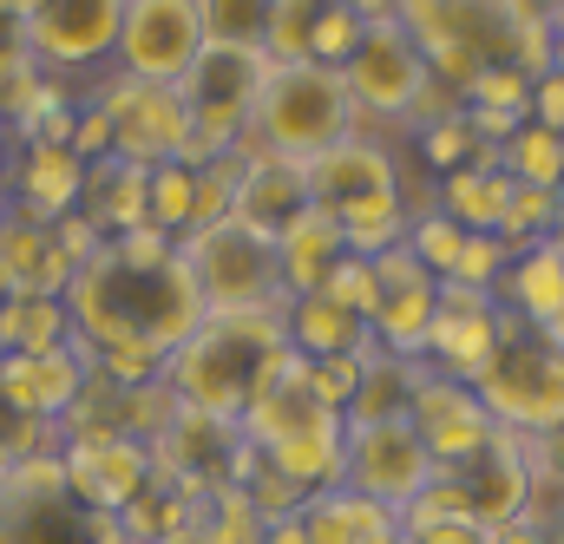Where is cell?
Listing matches in <instances>:
<instances>
[{
	"mask_svg": "<svg viewBox=\"0 0 564 544\" xmlns=\"http://www.w3.org/2000/svg\"><path fill=\"white\" fill-rule=\"evenodd\" d=\"M144 184H151V171L132 164V157H93L86 164V184H79V217L106 243L126 237V230H139L144 224Z\"/></svg>",
	"mask_w": 564,
	"mask_h": 544,
	"instance_id": "obj_25",
	"label": "cell"
},
{
	"mask_svg": "<svg viewBox=\"0 0 564 544\" xmlns=\"http://www.w3.org/2000/svg\"><path fill=\"white\" fill-rule=\"evenodd\" d=\"M401 544H408V538H401Z\"/></svg>",
	"mask_w": 564,
	"mask_h": 544,
	"instance_id": "obj_55",
	"label": "cell"
},
{
	"mask_svg": "<svg viewBox=\"0 0 564 544\" xmlns=\"http://www.w3.org/2000/svg\"><path fill=\"white\" fill-rule=\"evenodd\" d=\"M361 13L355 7H341V0H322V13H315V40H308V59H322V66H348L355 59V46H361Z\"/></svg>",
	"mask_w": 564,
	"mask_h": 544,
	"instance_id": "obj_39",
	"label": "cell"
},
{
	"mask_svg": "<svg viewBox=\"0 0 564 544\" xmlns=\"http://www.w3.org/2000/svg\"><path fill=\"white\" fill-rule=\"evenodd\" d=\"M0 270L13 282V295H59V302H66L73 275H79L66 263L53 224L46 217H26V210H7L0 217Z\"/></svg>",
	"mask_w": 564,
	"mask_h": 544,
	"instance_id": "obj_20",
	"label": "cell"
},
{
	"mask_svg": "<svg viewBox=\"0 0 564 544\" xmlns=\"http://www.w3.org/2000/svg\"><path fill=\"white\" fill-rule=\"evenodd\" d=\"M263 459L276 466L289 486H302L308 499H315V492H335L341 472H348V426H341V413H335V420H322V426H308V433L270 446Z\"/></svg>",
	"mask_w": 564,
	"mask_h": 544,
	"instance_id": "obj_29",
	"label": "cell"
},
{
	"mask_svg": "<svg viewBox=\"0 0 564 544\" xmlns=\"http://www.w3.org/2000/svg\"><path fill=\"white\" fill-rule=\"evenodd\" d=\"M408 420H414V433L426 439V453H433L440 472H446V466H466V459L499 433L492 413L479 407V394H473L466 381H446V374H433V368H426L421 388H414Z\"/></svg>",
	"mask_w": 564,
	"mask_h": 544,
	"instance_id": "obj_18",
	"label": "cell"
},
{
	"mask_svg": "<svg viewBox=\"0 0 564 544\" xmlns=\"http://www.w3.org/2000/svg\"><path fill=\"white\" fill-rule=\"evenodd\" d=\"M473 394L492 413V426H506L519 439H539L564 420V355L539 328H525L512 308H499V355L486 361Z\"/></svg>",
	"mask_w": 564,
	"mask_h": 544,
	"instance_id": "obj_5",
	"label": "cell"
},
{
	"mask_svg": "<svg viewBox=\"0 0 564 544\" xmlns=\"http://www.w3.org/2000/svg\"><path fill=\"white\" fill-rule=\"evenodd\" d=\"M144 224L164 230L171 243L197 230V171L191 164H151V184H144Z\"/></svg>",
	"mask_w": 564,
	"mask_h": 544,
	"instance_id": "obj_34",
	"label": "cell"
},
{
	"mask_svg": "<svg viewBox=\"0 0 564 544\" xmlns=\"http://www.w3.org/2000/svg\"><path fill=\"white\" fill-rule=\"evenodd\" d=\"M499 308H512L525 328H545L564 308V257H558L552 237L532 243V250H519L506 263V275H499Z\"/></svg>",
	"mask_w": 564,
	"mask_h": 544,
	"instance_id": "obj_28",
	"label": "cell"
},
{
	"mask_svg": "<svg viewBox=\"0 0 564 544\" xmlns=\"http://www.w3.org/2000/svg\"><path fill=\"white\" fill-rule=\"evenodd\" d=\"M79 184H86V157H73L66 144H20V157L7 164L13 210L46 217V224L79 210Z\"/></svg>",
	"mask_w": 564,
	"mask_h": 544,
	"instance_id": "obj_21",
	"label": "cell"
},
{
	"mask_svg": "<svg viewBox=\"0 0 564 544\" xmlns=\"http://www.w3.org/2000/svg\"><path fill=\"white\" fill-rule=\"evenodd\" d=\"M466 106H492V112H519V119H532V79L512 73V66H486V73L473 79Z\"/></svg>",
	"mask_w": 564,
	"mask_h": 544,
	"instance_id": "obj_44",
	"label": "cell"
},
{
	"mask_svg": "<svg viewBox=\"0 0 564 544\" xmlns=\"http://www.w3.org/2000/svg\"><path fill=\"white\" fill-rule=\"evenodd\" d=\"M295 361L282 308H237V315H204L191 341L164 361L171 401L210 420H243V407Z\"/></svg>",
	"mask_w": 564,
	"mask_h": 544,
	"instance_id": "obj_3",
	"label": "cell"
},
{
	"mask_svg": "<svg viewBox=\"0 0 564 544\" xmlns=\"http://www.w3.org/2000/svg\"><path fill=\"white\" fill-rule=\"evenodd\" d=\"M433 479H440V466H433V453L408 413L375 420V426H348V472H341L348 492H361L388 512H408Z\"/></svg>",
	"mask_w": 564,
	"mask_h": 544,
	"instance_id": "obj_8",
	"label": "cell"
},
{
	"mask_svg": "<svg viewBox=\"0 0 564 544\" xmlns=\"http://www.w3.org/2000/svg\"><path fill=\"white\" fill-rule=\"evenodd\" d=\"M270 13H276V0H197L204 46H257V53H263Z\"/></svg>",
	"mask_w": 564,
	"mask_h": 544,
	"instance_id": "obj_36",
	"label": "cell"
},
{
	"mask_svg": "<svg viewBox=\"0 0 564 544\" xmlns=\"http://www.w3.org/2000/svg\"><path fill=\"white\" fill-rule=\"evenodd\" d=\"M408 250L421 257L426 275H453V263H459V250H466V230L453 224V217H440V210H414L408 217Z\"/></svg>",
	"mask_w": 564,
	"mask_h": 544,
	"instance_id": "obj_37",
	"label": "cell"
},
{
	"mask_svg": "<svg viewBox=\"0 0 564 544\" xmlns=\"http://www.w3.org/2000/svg\"><path fill=\"white\" fill-rule=\"evenodd\" d=\"M73 315L59 295H7L0 308V355H53L73 348Z\"/></svg>",
	"mask_w": 564,
	"mask_h": 544,
	"instance_id": "obj_31",
	"label": "cell"
},
{
	"mask_svg": "<svg viewBox=\"0 0 564 544\" xmlns=\"http://www.w3.org/2000/svg\"><path fill=\"white\" fill-rule=\"evenodd\" d=\"M13 210V191H7V171H0V217Z\"/></svg>",
	"mask_w": 564,
	"mask_h": 544,
	"instance_id": "obj_51",
	"label": "cell"
},
{
	"mask_svg": "<svg viewBox=\"0 0 564 544\" xmlns=\"http://www.w3.org/2000/svg\"><path fill=\"white\" fill-rule=\"evenodd\" d=\"M401 26L426 53V73L459 99L486 66H512L525 79L552 73V13L532 0H408Z\"/></svg>",
	"mask_w": 564,
	"mask_h": 544,
	"instance_id": "obj_2",
	"label": "cell"
},
{
	"mask_svg": "<svg viewBox=\"0 0 564 544\" xmlns=\"http://www.w3.org/2000/svg\"><path fill=\"white\" fill-rule=\"evenodd\" d=\"M93 106L112 119V157H132V164H171L184 157V138H191V112H184V93L177 86H144L126 73H106Z\"/></svg>",
	"mask_w": 564,
	"mask_h": 544,
	"instance_id": "obj_11",
	"label": "cell"
},
{
	"mask_svg": "<svg viewBox=\"0 0 564 544\" xmlns=\"http://www.w3.org/2000/svg\"><path fill=\"white\" fill-rule=\"evenodd\" d=\"M315 13H322V0H276V13H270V40H263V53H270L276 66H295V59H308V40H315Z\"/></svg>",
	"mask_w": 564,
	"mask_h": 544,
	"instance_id": "obj_38",
	"label": "cell"
},
{
	"mask_svg": "<svg viewBox=\"0 0 564 544\" xmlns=\"http://www.w3.org/2000/svg\"><path fill=\"white\" fill-rule=\"evenodd\" d=\"M0 544H132L112 512L73 499V486H13L0 479Z\"/></svg>",
	"mask_w": 564,
	"mask_h": 544,
	"instance_id": "obj_13",
	"label": "cell"
},
{
	"mask_svg": "<svg viewBox=\"0 0 564 544\" xmlns=\"http://www.w3.org/2000/svg\"><path fill=\"white\" fill-rule=\"evenodd\" d=\"M335 224H341V243H348V257H368V263H375L381 250L408 243V191H394V197H368V204L341 210Z\"/></svg>",
	"mask_w": 564,
	"mask_h": 544,
	"instance_id": "obj_35",
	"label": "cell"
},
{
	"mask_svg": "<svg viewBox=\"0 0 564 544\" xmlns=\"http://www.w3.org/2000/svg\"><path fill=\"white\" fill-rule=\"evenodd\" d=\"M204 53V20L197 0H126L119 26V73L144 86H184V73Z\"/></svg>",
	"mask_w": 564,
	"mask_h": 544,
	"instance_id": "obj_12",
	"label": "cell"
},
{
	"mask_svg": "<svg viewBox=\"0 0 564 544\" xmlns=\"http://www.w3.org/2000/svg\"><path fill=\"white\" fill-rule=\"evenodd\" d=\"M499 171L525 191H564V132L525 119L519 132L499 144Z\"/></svg>",
	"mask_w": 564,
	"mask_h": 544,
	"instance_id": "obj_32",
	"label": "cell"
},
{
	"mask_svg": "<svg viewBox=\"0 0 564 544\" xmlns=\"http://www.w3.org/2000/svg\"><path fill=\"white\" fill-rule=\"evenodd\" d=\"M453 492H459V505L473 512V525L479 532H492V525H512V519H525V505H532V486H539V472H532V453H525V439L519 433H492L466 466H446L440 472Z\"/></svg>",
	"mask_w": 564,
	"mask_h": 544,
	"instance_id": "obj_14",
	"label": "cell"
},
{
	"mask_svg": "<svg viewBox=\"0 0 564 544\" xmlns=\"http://www.w3.org/2000/svg\"><path fill=\"white\" fill-rule=\"evenodd\" d=\"M93 361L86 348H53V355H0V401L20 413V420H66L79 388H86Z\"/></svg>",
	"mask_w": 564,
	"mask_h": 544,
	"instance_id": "obj_19",
	"label": "cell"
},
{
	"mask_svg": "<svg viewBox=\"0 0 564 544\" xmlns=\"http://www.w3.org/2000/svg\"><path fill=\"white\" fill-rule=\"evenodd\" d=\"M7 295H13V282H7V270H0V308H7Z\"/></svg>",
	"mask_w": 564,
	"mask_h": 544,
	"instance_id": "obj_53",
	"label": "cell"
},
{
	"mask_svg": "<svg viewBox=\"0 0 564 544\" xmlns=\"http://www.w3.org/2000/svg\"><path fill=\"white\" fill-rule=\"evenodd\" d=\"M532 119H539V126H552V132H564V73L532 79Z\"/></svg>",
	"mask_w": 564,
	"mask_h": 544,
	"instance_id": "obj_46",
	"label": "cell"
},
{
	"mask_svg": "<svg viewBox=\"0 0 564 544\" xmlns=\"http://www.w3.org/2000/svg\"><path fill=\"white\" fill-rule=\"evenodd\" d=\"M250 459H257V446L243 439L237 420H210V413H191V407H177L164 420V433L151 439L158 479H171L184 499H210L224 486H243Z\"/></svg>",
	"mask_w": 564,
	"mask_h": 544,
	"instance_id": "obj_7",
	"label": "cell"
},
{
	"mask_svg": "<svg viewBox=\"0 0 564 544\" xmlns=\"http://www.w3.org/2000/svg\"><path fill=\"white\" fill-rule=\"evenodd\" d=\"M479 151H486V144L473 138L466 112H459V119H440V126H426V132H421V164H433L440 177H446V171H459V164H473Z\"/></svg>",
	"mask_w": 564,
	"mask_h": 544,
	"instance_id": "obj_42",
	"label": "cell"
},
{
	"mask_svg": "<svg viewBox=\"0 0 564 544\" xmlns=\"http://www.w3.org/2000/svg\"><path fill=\"white\" fill-rule=\"evenodd\" d=\"M263 544H315V538H308V525H302V512H295V519L263 525Z\"/></svg>",
	"mask_w": 564,
	"mask_h": 544,
	"instance_id": "obj_47",
	"label": "cell"
},
{
	"mask_svg": "<svg viewBox=\"0 0 564 544\" xmlns=\"http://www.w3.org/2000/svg\"><path fill=\"white\" fill-rule=\"evenodd\" d=\"M426 361H401V355H375L361 368V388L355 401L341 407V426H375V420H401L414 407V388H421Z\"/></svg>",
	"mask_w": 564,
	"mask_h": 544,
	"instance_id": "obj_30",
	"label": "cell"
},
{
	"mask_svg": "<svg viewBox=\"0 0 564 544\" xmlns=\"http://www.w3.org/2000/svg\"><path fill=\"white\" fill-rule=\"evenodd\" d=\"M66 315H73V335L93 355H158L171 361L191 328L204 322V295L184 270V257H158V263H132L119 257L112 243L73 275L66 289Z\"/></svg>",
	"mask_w": 564,
	"mask_h": 544,
	"instance_id": "obj_1",
	"label": "cell"
},
{
	"mask_svg": "<svg viewBox=\"0 0 564 544\" xmlns=\"http://www.w3.org/2000/svg\"><path fill=\"white\" fill-rule=\"evenodd\" d=\"M322 420H335V407H322V394L308 388V361L295 355L289 368H282L276 381L243 407V439L257 446V453H270V446H282V439H295V433H308V426H322Z\"/></svg>",
	"mask_w": 564,
	"mask_h": 544,
	"instance_id": "obj_23",
	"label": "cell"
},
{
	"mask_svg": "<svg viewBox=\"0 0 564 544\" xmlns=\"http://www.w3.org/2000/svg\"><path fill=\"white\" fill-rule=\"evenodd\" d=\"M315 295H328L335 308H348V315L375 322V308H381V282H375V263H368V257H341V263L328 270V282H322Z\"/></svg>",
	"mask_w": 564,
	"mask_h": 544,
	"instance_id": "obj_40",
	"label": "cell"
},
{
	"mask_svg": "<svg viewBox=\"0 0 564 544\" xmlns=\"http://www.w3.org/2000/svg\"><path fill=\"white\" fill-rule=\"evenodd\" d=\"M341 79H348L361 119L408 126V112H414V99L426 93L433 73H426V53L414 46V33H408L401 20H368L355 59L341 66Z\"/></svg>",
	"mask_w": 564,
	"mask_h": 544,
	"instance_id": "obj_9",
	"label": "cell"
},
{
	"mask_svg": "<svg viewBox=\"0 0 564 544\" xmlns=\"http://www.w3.org/2000/svg\"><path fill=\"white\" fill-rule=\"evenodd\" d=\"M381 348H368V355H328V361H308V388L322 394V407H348L355 401V388H361V368L375 361Z\"/></svg>",
	"mask_w": 564,
	"mask_h": 544,
	"instance_id": "obj_43",
	"label": "cell"
},
{
	"mask_svg": "<svg viewBox=\"0 0 564 544\" xmlns=\"http://www.w3.org/2000/svg\"><path fill=\"white\" fill-rule=\"evenodd\" d=\"M552 73H564V7H552Z\"/></svg>",
	"mask_w": 564,
	"mask_h": 544,
	"instance_id": "obj_49",
	"label": "cell"
},
{
	"mask_svg": "<svg viewBox=\"0 0 564 544\" xmlns=\"http://www.w3.org/2000/svg\"><path fill=\"white\" fill-rule=\"evenodd\" d=\"M59 459H66V486H73V499H86L93 512H112V519H119L144 486L158 479L151 446L132 439V433H112V439H66Z\"/></svg>",
	"mask_w": 564,
	"mask_h": 544,
	"instance_id": "obj_16",
	"label": "cell"
},
{
	"mask_svg": "<svg viewBox=\"0 0 564 544\" xmlns=\"http://www.w3.org/2000/svg\"><path fill=\"white\" fill-rule=\"evenodd\" d=\"M341 7H355L361 20H401V7H408V0H341Z\"/></svg>",
	"mask_w": 564,
	"mask_h": 544,
	"instance_id": "obj_48",
	"label": "cell"
},
{
	"mask_svg": "<svg viewBox=\"0 0 564 544\" xmlns=\"http://www.w3.org/2000/svg\"><path fill=\"white\" fill-rule=\"evenodd\" d=\"M492 355H499V302L466 289V282H440V308H433V335H426V368L473 388Z\"/></svg>",
	"mask_w": 564,
	"mask_h": 544,
	"instance_id": "obj_15",
	"label": "cell"
},
{
	"mask_svg": "<svg viewBox=\"0 0 564 544\" xmlns=\"http://www.w3.org/2000/svg\"><path fill=\"white\" fill-rule=\"evenodd\" d=\"M341 257H348L341 224H335L328 210H315V204H308V210H302V217L276 237V263H282V289H289V302H295V295H315Z\"/></svg>",
	"mask_w": 564,
	"mask_h": 544,
	"instance_id": "obj_26",
	"label": "cell"
},
{
	"mask_svg": "<svg viewBox=\"0 0 564 544\" xmlns=\"http://www.w3.org/2000/svg\"><path fill=\"white\" fill-rule=\"evenodd\" d=\"M512 257H519V250H512L506 237H466V250H459V263H453L446 282H466V289H479V295L499 302V275H506Z\"/></svg>",
	"mask_w": 564,
	"mask_h": 544,
	"instance_id": "obj_41",
	"label": "cell"
},
{
	"mask_svg": "<svg viewBox=\"0 0 564 544\" xmlns=\"http://www.w3.org/2000/svg\"><path fill=\"white\" fill-rule=\"evenodd\" d=\"M506 204H512V177L499 171V151L486 144L473 164H459V171H446L440 177V217H453L466 237H499L506 230Z\"/></svg>",
	"mask_w": 564,
	"mask_h": 544,
	"instance_id": "obj_24",
	"label": "cell"
},
{
	"mask_svg": "<svg viewBox=\"0 0 564 544\" xmlns=\"http://www.w3.org/2000/svg\"><path fill=\"white\" fill-rule=\"evenodd\" d=\"M302 210H308V171H302L295 157H250V164H243L237 204H230V217H237L243 230H257V237L276 243Z\"/></svg>",
	"mask_w": 564,
	"mask_h": 544,
	"instance_id": "obj_22",
	"label": "cell"
},
{
	"mask_svg": "<svg viewBox=\"0 0 564 544\" xmlns=\"http://www.w3.org/2000/svg\"><path fill=\"white\" fill-rule=\"evenodd\" d=\"M282 328H289V348L302 361H328V355H368L375 348V328L348 308H335L328 295H295L282 308Z\"/></svg>",
	"mask_w": 564,
	"mask_h": 544,
	"instance_id": "obj_27",
	"label": "cell"
},
{
	"mask_svg": "<svg viewBox=\"0 0 564 544\" xmlns=\"http://www.w3.org/2000/svg\"><path fill=\"white\" fill-rule=\"evenodd\" d=\"M177 257L204 295V315H237V308H289V289H282V263L276 243L243 230L237 217L224 224H204L191 237H177Z\"/></svg>",
	"mask_w": 564,
	"mask_h": 544,
	"instance_id": "obj_6",
	"label": "cell"
},
{
	"mask_svg": "<svg viewBox=\"0 0 564 544\" xmlns=\"http://www.w3.org/2000/svg\"><path fill=\"white\" fill-rule=\"evenodd\" d=\"M348 132H361V112H355V93L341 79V66H322V59H295L263 73L257 86V106H250V126L237 138V164L250 157H322L328 144H341Z\"/></svg>",
	"mask_w": 564,
	"mask_h": 544,
	"instance_id": "obj_4",
	"label": "cell"
},
{
	"mask_svg": "<svg viewBox=\"0 0 564 544\" xmlns=\"http://www.w3.org/2000/svg\"><path fill=\"white\" fill-rule=\"evenodd\" d=\"M7 144H13V138H7V126H0V171H7Z\"/></svg>",
	"mask_w": 564,
	"mask_h": 544,
	"instance_id": "obj_52",
	"label": "cell"
},
{
	"mask_svg": "<svg viewBox=\"0 0 564 544\" xmlns=\"http://www.w3.org/2000/svg\"><path fill=\"white\" fill-rule=\"evenodd\" d=\"M33 7H40V0H0V20H13V26H20V20H26Z\"/></svg>",
	"mask_w": 564,
	"mask_h": 544,
	"instance_id": "obj_50",
	"label": "cell"
},
{
	"mask_svg": "<svg viewBox=\"0 0 564 544\" xmlns=\"http://www.w3.org/2000/svg\"><path fill=\"white\" fill-rule=\"evenodd\" d=\"M302 171H308V204L328 210V217H341V210H355L368 197H394L401 191L394 151L368 132H348L341 144H328L322 157H308Z\"/></svg>",
	"mask_w": 564,
	"mask_h": 544,
	"instance_id": "obj_17",
	"label": "cell"
},
{
	"mask_svg": "<svg viewBox=\"0 0 564 544\" xmlns=\"http://www.w3.org/2000/svg\"><path fill=\"white\" fill-rule=\"evenodd\" d=\"M552 243H558V257H564V237H552Z\"/></svg>",
	"mask_w": 564,
	"mask_h": 544,
	"instance_id": "obj_54",
	"label": "cell"
},
{
	"mask_svg": "<svg viewBox=\"0 0 564 544\" xmlns=\"http://www.w3.org/2000/svg\"><path fill=\"white\" fill-rule=\"evenodd\" d=\"M525 453H532V472H539L545 486H564V420L552 426V433L525 439Z\"/></svg>",
	"mask_w": 564,
	"mask_h": 544,
	"instance_id": "obj_45",
	"label": "cell"
},
{
	"mask_svg": "<svg viewBox=\"0 0 564 544\" xmlns=\"http://www.w3.org/2000/svg\"><path fill=\"white\" fill-rule=\"evenodd\" d=\"M401 538L408 544H479L486 532L473 525V512L459 505V492L446 479H433L421 499L401 512Z\"/></svg>",
	"mask_w": 564,
	"mask_h": 544,
	"instance_id": "obj_33",
	"label": "cell"
},
{
	"mask_svg": "<svg viewBox=\"0 0 564 544\" xmlns=\"http://www.w3.org/2000/svg\"><path fill=\"white\" fill-rule=\"evenodd\" d=\"M119 26H126V0H40L20 20V46L40 59V73L66 79L106 66L119 53Z\"/></svg>",
	"mask_w": 564,
	"mask_h": 544,
	"instance_id": "obj_10",
	"label": "cell"
}]
</instances>
